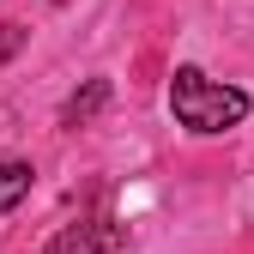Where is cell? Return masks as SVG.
Here are the masks:
<instances>
[{"instance_id": "cell-4", "label": "cell", "mask_w": 254, "mask_h": 254, "mask_svg": "<svg viewBox=\"0 0 254 254\" xmlns=\"http://www.w3.org/2000/svg\"><path fill=\"white\" fill-rule=\"evenodd\" d=\"M121 242V230H97V224H85V230H67L49 254H97V248H115Z\"/></svg>"}, {"instance_id": "cell-3", "label": "cell", "mask_w": 254, "mask_h": 254, "mask_svg": "<svg viewBox=\"0 0 254 254\" xmlns=\"http://www.w3.org/2000/svg\"><path fill=\"white\" fill-rule=\"evenodd\" d=\"M109 103V79H91L85 91H73V97H67V109H61V121H67V127H85L91 115H97Z\"/></svg>"}, {"instance_id": "cell-1", "label": "cell", "mask_w": 254, "mask_h": 254, "mask_svg": "<svg viewBox=\"0 0 254 254\" xmlns=\"http://www.w3.org/2000/svg\"><path fill=\"white\" fill-rule=\"evenodd\" d=\"M170 109H176V121L188 127V133H224V127H236L248 115V91L212 85L200 67H176V79H170Z\"/></svg>"}, {"instance_id": "cell-5", "label": "cell", "mask_w": 254, "mask_h": 254, "mask_svg": "<svg viewBox=\"0 0 254 254\" xmlns=\"http://www.w3.org/2000/svg\"><path fill=\"white\" fill-rule=\"evenodd\" d=\"M24 37H30L24 24H0V61H12V55L24 49Z\"/></svg>"}, {"instance_id": "cell-2", "label": "cell", "mask_w": 254, "mask_h": 254, "mask_svg": "<svg viewBox=\"0 0 254 254\" xmlns=\"http://www.w3.org/2000/svg\"><path fill=\"white\" fill-rule=\"evenodd\" d=\"M30 182H37V170H30L24 157H0V212H12L30 194Z\"/></svg>"}]
</instances>
